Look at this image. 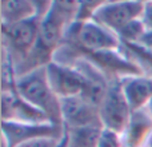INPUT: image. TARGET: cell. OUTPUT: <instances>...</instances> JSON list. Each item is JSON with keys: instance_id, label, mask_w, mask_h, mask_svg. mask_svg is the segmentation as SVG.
<instances>
[{"instance_id": "cell-1", "label": "cell", "mask_w": 152, "mask_h": 147, "mask_svg": "<svg viewBox=\"0 0 152 147\" xmlns=\"http://www.w3.org/2000/svg\"><path fill=\"white\" fill-rule=\"evenodd\" d=\"M77 12L79 1H52L51 10L42 19L39 37L34 50L23 63L16 67L18 78L24 74L47 67L51 62L55 60V54L63 46L67 29L76 21Z\"/></svg>"}, {"instance_id": "cell-2", "label": "cell", "mask_w": 152, "mask_h": 147, "mask_svg": "<svg viewBox=\"0 0 152 147\" xmlns=\"http://www.w3.org/2000/svg\"><path fill=\"white\" fill-rule=\"evenodd\" d=\"M120 39L115 32L110 31L94 20L75 21L67 29L61 48L71 51V58L77 59L87 54L102 51L120 50Z\"/></svg>"}, {"instance_id": "cell-3", "label": "cell", "mask_w": 152, "mask_h": 147, "mask_svg": "<svg viewBox=\"0 0 152 147\" xmlns=\"http://www.w3.org/2000/svg\"><path fill=\"white\" fill-rule=\"evenodd\" d=\"M16 91L23 99L42 111L52 124L64 127L61 115V99H59L51 88L45 67L19 76Z\"/></svg>"}, {"instance_id": "cell-4", "label": "cell", "mask_w": 152, "mask_h": 147, "mask_svg": "<svg viewBox=\"0 0 152 147\" xmlns=\"http://www.w3.org/2000/svg\"><path fill=\"white\" fill-rule=\"evenodd\" d=\"M42 19L35 16L20 23L1 24L3 48L12 58L16 67L23 63L34 50L39 37Z\"/></svg>"}, {"instance_id": "cell-5", "label": "cell", "mask_w": 152, "mask_h": 147, "mask_svg": "<svg viewBox=\"0 0 152 147\" xmlns=\"http://www.w3.org/2000/svg\"><path fill=\"white\" fill-rule=\"evenodd\" d=\"M103 127L123 135L129 123L132 110L124 95L121 80H112L103 103L99 107Z\"/></svg>"}, {"instance_id": "cell-6", "label": "cell", "mask_w": 152, "mask_h": 147, "mask_svg": "<svg viewBox=\"0 0 152 147\" xmlns=\"http://www.w3.org/2000/svg\"><path fill=\"white\" fill-rule=\"evenodd\" d=\"M64 127L52 123H20L1 121V146L18 147L29 140L40 138H52L61 142Z\"/></svg>"}, {"instance_id": "cell-7", "label": "cell", "mask_w": 152, "mask_h": 147, "mask_svg": "<svg viewBox=\"0 0 152 147\" xmlns=\"http://www.w3.org/2000/svg\"><path fill=\"white\" fill-rule=\"evenodd\" d=\"M145 1H104L92 20L116 35L129 23L142 19Z\"/></svg>"}, {"instance_id": "cell-8", "label": "cell", "mask_w": 152, "mask_h": 147, "mask_svg": "<svg viewBox=\"0 0 152 147\" xmlns=\"http://www.w3.org/2000/svg\"><path fill=\"white\" fill-rule=\"evenodd\" d=\"M81 58L87 59L92 64H95L110 79V82L121 80V79L129 78V76L144 75L143 70L135 62H132L129 58H127L120 50L87 54V55L81 56Z\"/></svg>"}, {"instance_id": "cell-9", "label": "cell", "mask_w": 152, "mask_h": 147, "mask_svg": "<svg viewBox=\"0 0 152 147\" xmlns=\"http://www.w3.org/2000/svg\"><path fill=\"white\" fill-rule=\"evenodd\" d=\"M45 72L48 83L59 99L81 95L84 88V76L76 67L53 60L45 67Z\"/></svg>"}, {"instance_id": "cell-10", "label": "cell", "mask_w": 152, "mask_h": 147, "mask_svg": "<svg viewBox=\"0 0 152 147\" xmlns=\"http://www.w3.org/2000/svg\"><path fill=\"white\" fill-rule=\"evenodd\" d=\"M69 66L76 67L84 76V88L81 92V96L91 104L100 107L108 92V88H110V79L95 64H92L91 62L84 58L75 59Z\"/></svg>"}, {"instance_id": "cell-11", "label": "cell", "mask_w": 152, "mask_h": 147, "mask_svg": "<svg viewBox=\"0 0 152 147\" xmlns=\"http://www.w3.org/2000/svg\"><path fill=\"white\" fill-rule=\"evenodd\" d=\"M1 121L20 123H51L48 118L18 94V91L1 92Z\"/></svg>"}, {"instance_id": "cell-12", "label": "cell", "mask_w": 152, "mask_h": 147, "mask_svg": "<svg viewBox=\"0 0 152 147\" xmlns=\"http://www.w3.org/2000/svg\"><path fill=\"white\" fill-rule=\"evenodd\" d=\"M61 115L64 127L103 126L99 107L87 102L81 95L61 99Z\"/></svg>"}, {"instance_id": "cell-13", "label": "cell", "mask_w": 152, "mask_h": 147, "mask_svg": "<svg viewBox=\"0 0 152 147\" xmlns=\"http://www.w3.org/2000/svg\"><path fill=\"white\" fill-rule=\"evenodd\" d=\"M152 137V115L148 108L134 111L123 134L124 147H147Z\"/></svg>"}, {"instance_id": "cell-14", "label": "cell", "mask_w": 152, "mask_h": 147, "mask_svg": "<svg viewBox=\"0 0 152 147\" xmlns=\"http://www.w3.org/2000/svg\"><path fill=\"white\" fill-rule=\"evenodd\" d=\"M124 95L132 112L145 108L152 100V76L137 75L121 79Z\"/></svg>"}, {"instance_id": "cell-15", "label": "cell", "mask_w": 152, "mask_h": 147, "mask_svg": "<svg viewBox=\"0 0 152 147\" xmlns=\"http://www.w3.org/2000/svg\"><path fill=\"white\" fill-rule=\"evenodd\" d=\"M1 24H15L37 16L36 1L32 0H1Z\"/></svg>"}, {"instance_id": "cell-16", "label": "cell", "mask_w": 152, "mask_h": 147, "mask_svg": "<svg viewBox=\"0 0 152 147\" xmlns=\"http://www.w3.org/2000/svg\"><path fill=\"white\" fill-rule=\"evenodd\" d=\"M103 126L64 127L60 147H97Z\"/></svg>"}, {"instance_id": "cell-17", "label": "cell", "mask_w": 152, "mask_h": 147, "mask_svg": "<svg viewBox=\"0 0 152 147\" xmlns=\"http://www.w3.org/2000/svg\"><path fill=\"white\" fill-rule=\"evenodd\" d=\"M16 83L18 74L15 62L4 48H1V92L16 91Z\"/></svg>"}, {"instance_id": "cell-18", "label": "cell", "mask_w": 152, "mask_h": 147, "mask_svg": "<svg viewBox=\"0 0 152 147\" xmlns=\"http://www.w3.org/2000/svg\"><path fill=\"white\" fill-rule=\"evenodd\" d=\"M97 147H124L123 135L113 130L103 127L102 134L99 137Z\"/></svg>"}, {"instance_id": "cell-19", "label": "cell", "mask_w": 152, "mask_h": 147, "mask_svg": "<svg viewBox=\"0 0 152 147\" xmlns=\"http://www.w3.org/2000/svg\"><path fill=\"white\" fill-rule=\"evenodd\" d=\"M104 1H79V12L76 21H89L94 19L96 11L99 10Z\"/></svg>"}, {"instance_id": "cell-20", "label": "cell", "mask_w": 152, "mask_h": 147, "mask_svg": "<svg viewBox=\"0 0 152 147\" xmlns=\"http://www.w3.org/2000/svg\"><path fill=\"white\" fill-rule=\"evenodd\" d=\"M18 147H60V140L52 138H40V139L29 140Z\"/></svg>"}, {"instance_id": "cell-21", "label": "cell", "mask_w": 152, "mask_h": 147, "mask_svg": "<svg viewBox=\"0 0 152 147\" xmlns=\"http://www.w3.org/2000/svg\"><path fill=\"white\" fill-rule=\"evenodd\" d=\"M142 21L144 23L145 28H147L148 31H152V1H145Z\"/></svg>"}, {"instance_id": "cell-22", "label": "cell", "mask_w": 152, "mask_h": 147, "mask_svg": "<svg viewBox=\"0 0 152 147\" xmlns=\"http://www.w3.org/2000/svg\"><path fill=\"white\" fill-rule=\"evenodd\" d=\"M147 108H148V111H150V112H151V115H152V100L150 102V104L147 106Z\"/></svg>"}, {"instance_id": "cell-23", "label": "cell", "mask_w": 152, "mask_h": 147, "mask_svg": "<svg viewBox=\"0 0 152 147\" xmlns=\"http://www.w3.org/2000/svg\"><path fill=\"white\" fill-rule=\"evenodd\" d=\"M147 147H152V137H151L150 142H148V145H147Z\"/></svg>"}, {"instance_id": "cell-24", "label": "cell", "mask_w": 152, "mask_h": 147, "mask_svg": "<svg viewBox=\"0 0 152 147\" xmlns=\"http://www.w3.org/2000/svg\"><path fill=\"white\" fill-rule=\"evenodd\" d=\"M1 147H5V146H1Z\"/></svg>"}]
</instances>
